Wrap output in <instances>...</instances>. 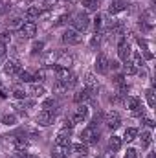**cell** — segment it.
<instances>
[{
  "mask_svg": "<svg viewBox=\"0 0 156 158\" xmlns=\"http://www.w3.org/2000/svg\"><path fill=\"white\" fill-rule=\"evenodd\" d=\"M44 52V42L42 40H35L31 44V55H37V53H42Z\"/></svg>",
  "mask_w": 156,
  "mask_h": 158,
  "instance_id": "cell-36",
  "label": "cell"
},
{
  "mask_svg": "<svg viewBox=\"0 0 156 158\" xmlns=\"http://www.w3.org/2000/svg\"><path fill=\"white\" fill-rule=\"evenodd\" d=\"M55 64L64 66V68H70V66L74 64V55L63 50V52H59V53H57V57H55Z\"/></svg>",
  "mask_w": 156,
  "mask_h": 158,
  "instance_id": "cell-15",
  "label": "cell"
},
{
  "mask_svg": "<svg viewBox=\"0 0 156 158\" xmlns=\"http://www.w3.org/2000/svg\"><path fill=\"white\" fill-rule=\"evenodd\" d=\"M55 107H57V99L55 98H51V96L50 98L48 96L42 98V109L44 110H55Z\"/></svg>",
  "mask_w": 156,
  "mask_h": 158,
  "instance_id": "cell-30",
  "label": "cell"
},
{
  "mask_svg": "<svg viewBox=\"0 0 156 158\" xmlns=\"http://www.w3.org/2000/svg\"><path fill=\"white\" fill-rule=\"evenodd\" d=\"M130 52H132V46L127 40V37H119V42H117V57H119V61L121 63H129Z\"/></svg>",
  "mask_w": 156,
  "mask_h": 158,
  "instance_id": "cell-6",
  "label": "cell"
},
{
  "mask_svg": "<svg viewBox=\"0 0 156 158\" xmlns=\"http://www.w3.org/2000/svg\"><path fill=\"white\" fill-rule=\"evenodd\" d=\"M55 145H72V131L61 129L55 134Z\"/></svg>",
  "mask_w": 156,
  "mask_h": 158,
  "instance_id": "cell-16",
  "label": "cell"
},
{
  "mask_svg": "<svg viewBox=\"0 0 156 158\" xmlns=\"http://www.w3.org/2000/svg\"><path fill=\"white\" fill-rule=\"evenodd\" d=\"M9 9H11V4L6 2V0H0V15H6Z\"/></svg>",
  "mask_w": 156,
  "mask_h": 158,
  "instance_id": "cell-39",
  "label": "cell"
},
{
  "mask_svg": "<svg viewBox=\"0 0 156 158\" xmlns=\"http://www.w3.org/2000/svg\"><path fill=\"white\" fill-rule=\"evenodd\" d=\"M24 24V19L20 15H13L11 19H7V28L9 30H20Z\"/></svg>",
  "mask_w": 156,
  "mask_h": 158,
  "instance_id": "cell-27",
  "label": "cell"
},
{
  "mask_svg": "<svg viewBox=\"0 0 156 158\" xmlns=\"http://www.w3.org/2000/svg\"><path fill=\"white\" fill-rule=\"evenodd\" d=\"M119 63L117 61H109V70H119Z\"/></svg>",
  "mask_w": 156,
  "mask_h": 158,
  "instance_id": "cell-46",
  "label": "cell"
},
{
  "mask_svg": "<svg viewBox=\"0 0 156 158\" xmlns=\"http://www.w3.org/2000/svg\"><path fill=\"white\" fill-rule=\"evenodd\" d=\"M40 15H42V7H39V6H30V7L24 11L26 20H35V19H40Z\"/></svg>",
  "mask_w": 156,
  "mask_h": 158,
  "instance_id": "cell-22",
  "label": "cell"
},
{
  "mask_svg": "<svg viewBox=\"0 0 156 158\" xmlns=\"http://www.w3.org/2000/svg\"><path fill=\"white\" fill-rule=\"evenodd\" d=\"M147 158H154V153H153V151H151V153H149V155H147Z\"/></svg>",
  "mask_w": 156,
  "mask_h": 158,
  "instance_id": "cell-49",
  "label": "cell"
},
{
  "mask_svg": "<svg viewBox=\"0 0 156 158\" xmlns=\"http://www.w3.org/2000/svg\"><path fill=\"white\" fill-rule=\"evenodd\" d=\"M72 153L70 145H53L51 147V158H68Z\"/></svg>",
  "mask_w": 156,
  "mask_h": 158,
  "instance_id": "cell-18",
  "label": "cell"
},
{
  "mask_svg": "<svg viewBox=\"0 0 156 158\" xmlns=\"http://www.w3.org/2000/svg\"><path fill=\"white\" fill-rule=\"evenodd\" d=\"M151 143H153V132H151V129L142 131V138H140V145H142V149H149Z\"/></svg>",
  "mask_w": 156,
  "mask_h": 158,
  "instance_id": "cell-25",
  "label": "cell"
},
{
  "mask_svg": "<svg viewBox=\"0 0 156 158\" xmlns=\"http://www.w3.org/2000/svg\"><path fill=\"white\" fill-rule=\"evenodd\" d=\"M123 105H125V109L130 110L134 116L145 118V109H143V103H142V99H140L138 96H127L125 101H123Z\"/></svg>",
  "mask_w": 156,
  "mask_h": 158,
  "instance_id": "cell-1",
  "label": "cell"
},
{
  "mask_svg": "<svg viewBox=\"0 0 156 158\" xmlns=\"http://www.w3.org/2000/svg\"><path fill=\"white\" fill-rule=\"evenodd\" d=\"M109 61H110V59H109L105 53H99V55L96 57V61H94V68H96V72L101 74V76L109 74Z\"/></svg>",
  "mask_w": 156,
  "mask_h": 158,
  "instance_id": "cell-13",
  "label": "cell"
},
{
  "mask_svg": "<svg viewBox=\"0 0 156 158\" xmlns=\"http://www.w3.org/2000/svg\"><path fill=\"white\" fill-rule=\"evenodd\" d=\"M2 66H4V74H6V76H9V77H17V76L20 74V70H22L20 61H18V59H15V57L6 59V61L2 63Z\"/></svg>",
  "mask_w": 156,
  "mask_h": 158,
  "instance_id": "cell-4",
  "label": "cell"
},
{
  "mask_svg": "<svg viewBox=\"0 0 156 158\" xmlns=\"http://www.w3.org/2000/svg\"><path fill=\"white\" fill-rule=\"evenodd\" d=\"M55 119V110H39V114L35 116V123L37 127H50Z\"/></svg>",
  "mask_w": 156,
  "mask_h": 158,
  "instance_id": "cell-9",
  "label": "cell"
},
{
  "mask_svg": "<svg viewBox=\"0 0 156 158\" xmlns=\"http://www.w3.org/2000/svg\"><path fill=\"white\" fill-rule=\"evenodd\" d=\"M30 158H40V156H30Z\"/></svg>",
  "mask_w": 156,
  "mask_h": 158,
  "instance_id": "cell-51",
  "label": "cell"
},
{
  "mask_svg": "<svg viewBox=\"0 0 156 158\" xmlns=\"http://www.w3.org/2000/svg\"><path fill=\"white\" fill-rule=\"evenodd\" d=\"M11 143H13V149L15 151H28L30 149V140H28V136L24 132L11 136Z\"/></svg>",
  "mask_w": 156,
  "mask_h": 158,
  "instance_id": "cell-10",
  "label": "cell"
},
{
  "mask_svg": "<svg viewBox=\"0 0 156 158\" xmlns=\"http://www.w3.org/2000/svg\"><path fill=\"white\" fill-rule=\"evenodd\" d=\"M114 83H116L117 86H123V85H125V76H121V74H117L116 77H114Z\"/></svg>",
  "mask_w": 156,
  "mask_h": 158,
  "instance_id": "cell-44",
  "label": "cell"
},
{
  "mask_svg": "<svg viewBox=\"0 0 156 158\" xmlns=\"http://www.w3.org/2000/svg\"><path fill=\"white\" fill-rule=\"evenodd\" d=\"M74 127H76V123H74V119H72V118H64V119H63V129L72 131Z\"/></svg>",
  "mask_w": 156,
  "mask_h": 158,
  "instance_id": "cell-41",
  "label": "cell"
},
{
  "mask_svg": "<svg viewBox=\"0 0 156 158\" xmlns=\"http://www.w3.org/2000/svg\"><path fill=\"white\" fill-rule=\"evenodd\" d=\"M7 59V46L6 44H0V64Z\"/></svg>",
  "mask_w": 156,
  "mask_h": 158,
  "instance_id": "cell-42",
  "label": "cell"
},
{
  "mask_svg": "<svg viewBox=\"0 0 156 158\" xmlns=\"http://www.w3.org/2000/svg\"><path fill=\"white\" fill-rule=\"evenodd\" d=\"M11 39H13V37H11V30H6V31L0 33V44H6V46H7V44L11 42Z\"/></svg>",
  "mask_w": 156,
  "mask_h": 158,
  "instance_id": "cell-37",
  "label": "cell"
},
{
  "mask_svg": "<svg viewBox=\"0 0 156 158\" xmlns=\"http://www.w3.org/2000/svg\"><path fill=\"white\" fill-rule=\"evenodd\" d=\"M125 9H127V4L123 0H110V4L107 7V13L109 15H117V13L125 11Z\"/></svg>",
  "mask_w": 156,
  "mask_h": 158,
  "instance_id": "cell-19",
  "label": "cell"
},
{
  "mask_svg": "<svg viewBox=\"0 0 156 158\" xmlns=\"http://www.w3.org/2000/svg\"><path fill=\"white\" fill-rule=\"evenodd\" d=\"M138 134H140V131H138L136 127H127V129L123 131L121 140H123V142H132V140H136V138H138Z\"/></svg>",
  "mask_w": 156,
  "mask_h": 158,
  "instance_id": "cell-26",
  "label": "cell"
},
{
  "mask_svg": "<svg viewBox=\"0 0 156 158\" xmlns=\"http://www.w3.org/2000/svg\"><path fill=\"white\" fill-rule=\"evenodd\" d=\"M46 77H48V66H42V68H39V70H37V74L33 76L35 83H44V81H46Z\"/></svg>",
  "mask_w": 156,
  "mask_h": 158,
  "instance_id": "cell-32",
  "label": "cell"
},
{
  "mask_svg": "<svg viewBox=\"0 0 156 158\" xmlns=\"http://www.w3.org/2000/svg\"><path fill=\"white\" fill-rule=\"evenodd\" d=\"M145 99H147V105L151 109L156 107V96H154V88H147L145 90Z\"/></svg>",
  "mask_w": 156,
  "mask_h": 158,
  "instance_id": "cell-31",
  "label": "cell"
},
{
  "mask_svg": "<svg viewBox=\"0 0 156 158\" xmlns=\"http://www.w3.org/2000/svg\"><path fill=\"white\" fill-rule=\"evenodd\" d=\"M94 99V90H90V88H86V86H83V88H79L77 92L74 94V101L81 105V103H88V101H92Z\"/></svg>",
  "mask_w": 156,
  "mask_h": 158,
  "instance_id": "cell-11",
  "label": "cell"
},
{
  "mask_svg": "<svg viewBox=\"0 0 156 158\" xmlns=\"http://www.w3.org/2000/svg\"><path fill=\"white\" fill-rule=\"evenodd\" d=\"M81 4L88 11H97L99 9V0H81Z\"/></svg>",
  "mask_w": 156,
  "mask_h": 158,
  "instance_id": "cell-33",
  "label": "cell"
},
{
  "mask_svg": "<svg viewBox=\"0 0 156 158\" xmlns=\"http://www.w3.org/2000/svg\"><path fill=\"white\" fill-rule=\"evenodd\" d=\"M51 68H53V74H55V81H63V83H66V81L70 79V76H72L70 68H64V66H59V64H53Z\"/></svg>",
  "mask_w": 156,
  "mask_h": 158,
  "instance_id": "cell-17",
  "label": "cell"
},
{
  "mask_svg": "<svg viewBox=\"0 0 156 158\" xmlns=\"http://www.w3.org/2000/svg\"><path fill=\"white\" fill-rule=\"evenodd\" d=\"M26 94L28 96H31L33 99H42V98H46V94H48V90H46V86L42 85V83H30L28 85V88H26Z\"/></svg>",
  "mask_w": 156,
  "mask_h": 158,
  "instance_id": "cell-8",
  "label": "cell"
},
{
  "mask_svg": "<svg viewBox=\"0 0 156 158\" xmlns=\"http://www.w3.org/2000/svg\"><path fill=\"white\" fill-rule=\"evenodd\" d=\"M83 85L86 86V88H90V90H97L99 88V79L96 77L94 74H84V77H83Z\"/></svg>",
  "mask_w": 156,
  "mask_h": 158,
  "instance_id": "cell-20",
  "label": "cell"
},
{
  "mask_svg": "<svg viewBox=\"0 0 156 158\" xmlns=\"http://www.w3.org/2000/svg\"><path fill=\"white\" fill-rule=\"evenodd\" d=\"M105 125L109 131H116L117 127L121 125V116L117 114V110H109L105 116Z\"/></svg>",
  "mask_w": 156,
  "mask_h": 158,
  "instance_id": "cell-14",
  "label": "cell"
},
{
  "mask_svg": "<svg viewBox=\"0 0 156 158\" xmlns=\"http://www.w3.org/2000/svg\"><path fill=\"white\" fill-rule=\"evenodd\" d=\"M18 31L24 39H33L37 35V22L35 20H24V24Z\"/></svg>",
  "mask_w": 156,
  "mask_h": 158,
  "instance_id": "cell-12",
  "label": "cell"
},
{
  "mask_svg": "<svg viewBox=\"0 0 156 158\" xmlns=\"http://www.w3.org/2000/svg\"><path fill=\"white\" fill-rule=\"evenodd\" d=\"M68 20H70V15H68V13H63V15H59V17L55 19L53 24H55V26H63V24H66Z\"/></svg>",
  "mask_w": 156,
  "mask_h": 158,
  "instance_id": "cell-38",
  "label": "cell"
},
{
  "mask_svg": "<svg viewBox=\"0 0 156 158\" xmlns=\"http://www.w3.org/2000/svg\"><path fill=\"white\" fill-rule=\"evenodd\" d=\"M70 149L74 151V153H77V155H88V145L86 143H83V142H76V143H72L70 145Z\"/></svg>",
  "mask_w": 156,
  "mask_h": 158,
  "instance_id": "cell-29",
  "label": "cell"
},
{
  "mask_svg": "<svg viewBox=\"0 0 156 158\" xmlns=\"http://www.w3.org/2000/svg\"><path fill=\"white\" fill-rule=\"evenodd\" d=\"M123 158H140V156H138V149L129 147V149H127V153L123 155Z\"/></svg>",
  "mask_w": 156,
  "mask_h": 158,
  "instance_id": "cell-40",
  "label": "cell"
},
{
  "mask_svg": "<svg viewBox=\"0 0 156 158\" xmlns=\"http://www.w3.org/2000/svg\"><path fill=\"white\" fill-rule=\"evenodd\" d=\"M121 147H123V140H121V136L112 134V136L109 138V149H110L112 153H117V151H121Z\"/></svg>",
  "mask_w": 156,
  "mask_h": 158,
  "instance_id": "cell-23",
  "label": "cell"
},
{
  "mask_svg": "<svg viewBox=\"0 0 156 158\" xmlns=\"http://www.w3.org/2000/svg\"><path fill=\"white\" fill-rule=\"evenodd\" d=\"M17 77H18L20 83H28V85H30V83H33V76H31L30 72H26V70H20V74H18Z\"/></svg>",
  "mask_w": 156,
  "mask_h": 158,
  "instance_id": "cell-35",
  "label": "cell"
},
{
  "mask_svg": "<svg viewBox=\"0 0 156 158\" xmlns=\"http://www.w3.org/2000/svg\"><path fill=\"white\" fill-rule=\"evenodd\" d=\"M90 24H92V19L84 11H79L77 15H74V19H72V28L76 31H79V33H84L90 28Z\"/></svg>",
  "mask_w": 156,
  "mask_h": 158,
  "instance_id": "cell-2",
  "label": "cell"
},
{
  "mask_svg": "<svg viewBox=\"0 0 156 158\" xmlns=\"http://www.w3.org/2000/svg\"><path fill=\"white\" fill-rule=\"evenodd\" d=\"M79 142L86 143V145H92V143H97L99 142V131L94 127V125H88L81 131L79 134Z\"/></svg>",
  "mask_w": 156,
  "mask_h": 158,
  "instance_id": "cell-3",
  "label": "cell"
},
{
  "mask_svg": "<svg viewBox=\"0 0 156 158\" xmlns=\"http://www.w3.org/2000/svg\"><path fill=\"white\" fill-rule=\"evenodd\" d=\"M0 123L6 125V127H15V125L18 123V118H17L15 114H4V116L0 118Z\"/></svg>",
  "mask_w": 156,
  "mask_h": 158,
  "instance_id": "cell-28",
  "label": "cell"
},
{
  "mask_svg": "<svg viewBox=\"0 0 156 158\" xmlns=\"http://www.w3.org/2000/svg\"><path fill=\"white\" fill-rule=\"evenodd\" d=\"M143 123H145L149 129H153V127H154V121H153L151 118H143Z\"/></svg>",
  "mask_w": 156,
  "mask_h": 158,
  "instance_id": "cell-48",
  "label": "cell"
},
{
  "mask_svg": "<svg viewBox=\"0 0 156 158\" xmlns=\"http://www.w3.org/2000/svg\"><path fill=\"white\" fill-rule=\"evenodd\" d=\"M57 2H59V0H42V6H44V7H53Z\"/></svg>",
  "mask_w": 156,
  "mask_h": 158,
  "instance_id": "cell-47",
  "label": "cell"
},
{
  "mask_svg": "<svg viewBox=\"0 0 156 158\" xmlns=\"http://www.w3.org/2000/svg\"><path fill=\"white\" fill-rule=\"evenodd\" d=\"M101 20H103V19H101V15H99V13H97V15H96V17L92 19V22H94V28H96V31H97V30L101 28V24H103Z\"/></svg>",
  "mask_w": 156,
  "mask_h": 158,
  "instance_id": "cell-43",
  "label": "cell"
},
{
  "mask_svg": "<svg viewBox=\"0 0 156 158\" xmlns=\"http://www.w3.org/2000/svg\"><path fill=\"white\" fill-rule=\"evenodd\" d=\"M129 63H130L132 66H136L138 70L143 68V55L140 53V50H132V52H130V59H129Z\"/></svg>",
  "mask_w": 156,
  "mask_h": 158,
  "instance_id": "cell-21",
  "label": "cell"
},
{
  "mask_svg": "<svg viewBox=\"0 0 156 158\" xmlns=\"http://www.w3.org/2000/svg\"><path fill=\"white\" fill-rule=\"evenodd\" d=\"M96 158H105V156H101V155H97V156H96Z\"/></svg>",
  "mask_w": 156,
  "mask_h": 158,
  "instance_id": "cell-50",
  "label": "cell"
},
{
  "mask_svg": "<svg viewBox=\"0 0 156 158\" xmlns=\"http://www.w3.org/2000/svg\"><path fill=\"white\" fill-rule=\"evenodd\" d=\"M53 94H63V92H68V86H66V83H63V81H53Z\"/></svg>",
  "mask_w": 156,
  "mask_h": 158,
  "instance_id": "cell-34",
  "label": "cell"
},
{
  "mask_svg": "<svg viewBox=\"0 0 156 158\" xmlns=\"http://www.w3.org/2000/svg\"><path fill=\"white\" fill-rule=\"evenodd\" d=\"M11 98L15 99V101H24L26 98H28V94H26V88L24 86H13L11 88Z\"/></svg>",
  "mask_w": 156,
  "mask_h": 158,
  "instance_id": "cell-24",
  "label": "cell"
},
{
  "mask_svg": "<svg viewBox=\"0 0 156 158\" xmlns=\"http://www.w3.org/2000/svg\"><path fill=\"white\" fill-rule=\"evenodd\" d=\"M63 42L64 44H68V46H77L83 42V33H79L76 31L74 28H68V30H64V33H63Z\"/></svg>",
  "mask_w": 156,
  "mask_h": 158,
  "instance_id": "cell-7",
  "label": "cell"
},
{
  "mask_svg": "<svg viewBox=\"0 0 156 158\" xmlns=\"http://www.w3.org/2000/svg\"><path fill=\"white\" fill-rule=\"evenodd\" d=\"M11 158H30V155H28L26 151H15V155Z\"/></svg>",
  "mask_w": 156,
  "mask_h": 158,
  "instance_id": "cell-45",
  "label": "cell"
},
{
  "mask_svg": "<svg viewBox=\"0 0 156 158\" xmlns=\"http://www.w3.org/2000/svg\"><path fill=\"white\" fill-rule=\"evenodd\" d=\"M70 118L74 119V123H86V121L90 119V107L84 105V103L77 105V107L74 109V112H72Z\"/></svg>",
  "mask_w": 156,
  "mask_h": 158,
  "instance_id": "cell-5",
  "label": "cell"
}]
</instances>
